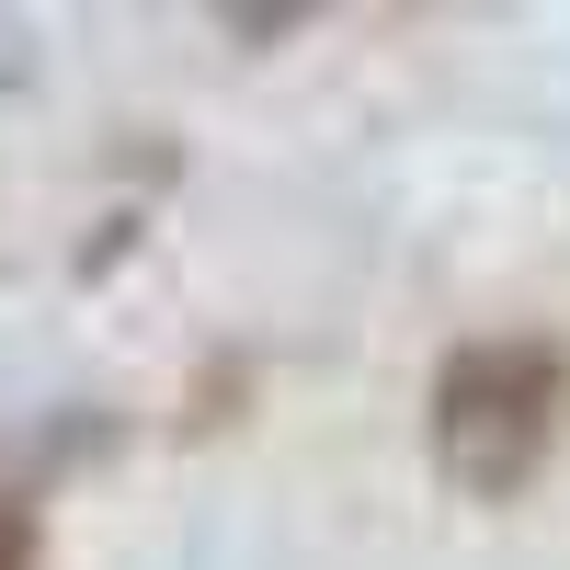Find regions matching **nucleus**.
I'll use <instances>...</instances> for the list:
<instances>
[{"instance_id": "obj_2", "label": "nucleus", "mask_w": 570, "mask_h": 570, "mask_svg": "<svg viewBox=\"0 0 570 570\" xmlns=\"http://www.w3.org/2000/svg\"><path fill=\"white\" fill-rule=\"evenodd\" d=\"M46 559V513H35V491H0V570H35Z\"/></svg>"}, {"instance_id": "obj_1", "label": "nucleus", "mask_w": 570, "mask_h": 570, "mask_svg": "<svg viewBox=\"0 0 570 570\" xmlns=\"http://www.w3.org/2000/svg\"><path fill=\"white\" fill-rule=\"evenodd\" d=\"M570 434V354L548 331H480L434 376V468L456 502H513Z\"/></svg>"}]
</instances>
